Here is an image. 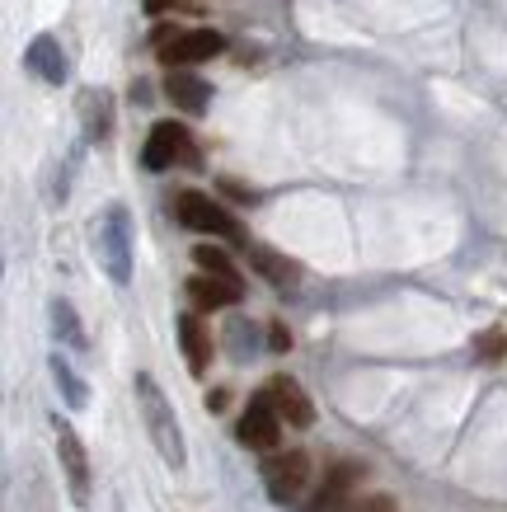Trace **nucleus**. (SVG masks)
Masks as SVG:
<instances>
[{
	"mask_svg": "<svg viewBox=\"0 0 507 512\" xmlns=\"http://www.w3.org/2000/svg\"><path fill=\"white\" fill-rule=\"evenodd\" d=\"M263 390L273 395L277 414H282V423H287V428H310V423H315V404H310V395L301 390V381H296V376L277 372Z\"/></svg>",
	"mask_w": 507,
	"mask_h": 512,
	"instance_id": "9",
	"label": "nucleus"
},
{
	"mask_svg": "<svg viewBox=\"0 0 507 512\" xmlns=\"http://www.w3.org/2000/svg\"><path fill=\"white\" fill-rule=\"evenodd\" d=\"M24 66H29L43 85H66V80H71V62H66L62 43H57L52 33H38V38L24 47Z\"/></svg>",
	"mask_w": 507,
	"mask_h": 512,
	"instance_id": "11",
	"label": "nucleus"
},
{
	"mask_svg": "<svg viewBox=\"0 0 507 512\" xmlns=\"http://www.w3.org/2000/svg\"><path fill=\"white\" fill-rule=\"evenodd\" d=\"M47 320H52V334H57L62 348H71V353H90V334H85L76 306H71L66 296H52V301H47Z\"/></svg>",
	"mask_w": 507,
	"mask_h": 512,
	"instance_id": "14",
	"label": "nucleus"
},
{
	"mask_svg": "<svg viewBox=\"0 0 507 512\" xmlns=\"http://www.w3.org/2000/svg\"><path fill=\"white\" fill-rule=\"evenodd\" d=\"M52 433H57V461H62L66 489H71V503L76 508H90V451L80 442V433L57 414L52 419Z\"/></svg>",
	"mask_w": 507,
	"mask_h": 512,
	"instance_id": "6",
	"label": "nucleus"
},
{
	"mask_svg": "<svg viewBox=\"0 0 507 512\" xmlns=\"http://www.w3.org/2000/svg\"><path fill=\"white\" fill-rule=\"evenodd\" d=\"M179 348H184L188 372L193 376H202L207 367H212V334H207V325H202L193 311L179 315Z\"/></svg>",
	"mask_w": 507,
	"mask_h": 512,
	"instance_id": "15",
	"label": "nucleus"
},
{
	"mask_svg": "<svg viewBox=\"0 0 507 512\" xmlns=\"http://www.w3.org/2000/svg\"><path fill=\"white\" fill-rule=\"evenodd\" d=\"M245 334H254V329H249L245 320H235V325H231V343H235V357H249V348H245Z\"/></svg>",
	"mask_w": 507,
	"mask_h": 512,
	"instance_id": "23",
	"label": "nucleus"
},
{
	"mask_svg": "<svg viewBox=\"0 0 507 512\" xmlns=\"http://www.w3.org/2000/svg\"><path fill=\"white\" fill-rule=\"evenodd\" d=\"M245 259H249V268H254L263 282H273V287H296V282H301V264L287 259V254H277V249H268V245H254V240H249Z\"/></svg>",
	"mask_w": 507,
	"mask_h": 512,
	"instance_id": "13",
	"label": "nucleus"
},
{
	"mask_svg": "<svg viewBox=\"0 0 507 512\" xmlns=\"http://www.w3.org/2000/svg\"><path fill=\"white\" fill-rule=\"evenodd\" d=\"M259 475H263L268 498L292 508L296 498L306 494V484H310V451H277V456H268V461H263Z\"/></svg>",
	"mask_w": 507,
	"mask_h": 512,
	"instance_id": "5",
	"label": "nucleus"
},
{
	"mask_svg": "<svg viewBox=\"0 0 507 512\" xmlns=\"http://www.w3.org/2000/svg\"><path fill=\"white\" fill-rule=\"evenodd\" d=\"M334 512H400V508H395V498L390 494H367V498H348V503L334 508Z\"/></svg>",
	"mask_w": 507,
	"mask_h": 512,
	"instance_id": "21",
	"label": "nucleus"
},
{
	"mask_svg": "<svg viewBox=\"0 0 507 512\" xmlns=\"http://www.w3.org/2000/svg\"><path fill=\"white\" fill-rule=\"evenodd\" d=\"M193 264H198L202 273H216V278H240V268L231 264V254L221 245H193Z\"/></svg>",
	"mask_w": 507,
	"mask_h": 512,
	"instance_id": "19",
	"label": "nucleus"
},
{
	"mask_svg": "<svg viewBox=\"0 0 507 512\" xmlns=\"http://www.w3.org/2000/svg\"><path fill=\"white\" fill-rule=\"evenodd\" d=\"M353 484H357V466H334L329 475H324L320 489L306 498V508H296V512H334V508H343L348 494H353Z\"/></svg>",
	"mask_w": 507,
	"mask_h": 512,
	"instance_id": "16",
	"label": "nucleus"
},
{
	"mask_svg": "<svg viewBox=\"0 0 507 512\" xmlns=\"http://www.w3.org/2000/svg\"><path fill=\"white\" fill-rule=\"evenodd\" d=\"M165 99L174 104L179 113H188V118H198V113H207V104H212V85L202 76H193L188 66H169L165 76Z\"/></svg>",
	"mask_w": 507,
	"mask_h": 512,
	"instance_id": "10",
	"label": "nucleus"
},
{
	"mask_svg": "<svg viewBox=\"0 0 507 512\" xmlns=\"http://www.w3.org/2000/svg\"><path fill=\"white\" fill-rule=\"evenodd\" d=\"M47 372H52V381H57V390H62V400H66V409H85V404H90V386H85V376L76 372V367H71V362H66L62 353H52L47 357Z\"/></svg>",
	"mask_w": 507,
	"mask_h": 512,
	"instance_id": "18",
	"label": "nucleus"
},
{
	"mask_svg": "<svg viewBox=\"0 0 507 512\" xmlns=\"http://www.w3.org/2000/svg\"><path fill=\"white\" fill-rule=\"evenodd\" d=\"M141 165L151 174L160 170H174V165H188V170H198L202 156L198 146H193V132L184 123H155L146 146H141Z\"/></svg>",
	"mask_w": 507,
	"mask_h": 512,
	"instance_id": "4",
	"label": "nucleus"
},
{
	"mask_svg": "<svg viewBox=\"0 0 507 512\" xmlns=\"http://www.w3.org/2000/svg\"><path fill=\"white\" fill-rule=\"evenodd\" d=\"M240 296H245V282L240 278H216V273L188 278V301L198 311H226V306H240Z\"/></svg>",
	"mask_w": 507,
	"mask_h": 512,
	"instance_id": "12",
	"label": "nucleus"
},
{
	"mask_svg": "<svg viewBox=\"0 0 507 512\" xmlns=\"http://www.w3.org/2000/svg\"><path fill=\"white\" fill-rule=\"evenodd\" d=\"M165 5H169V0H146V10H151V15H160Z\"/></svg>",
	"mask_w": 507,
	"mask_h": 512,
	"instance_id": "26",
	"label": "nucleus"
},
{
	"mask_svg": "<svg viewBox=\"0 0 507 512\" xmlns=\"http://www.w3.org/2000/svg\"><path fill=\"white\" fill-rule=\"evenodd\" d=\"M174 221L184 226V231H198V235H212V240H231V245L245 249V231H240V221L221 207L216 198L198 193V188H184V193H174Z\"/></svg>",
	"mask_w": 507,
	"mask_h": 512,
	"instance_id": "3",
	"label": "nucleus"
},
{
	"mask_svg": "<svg viewBox=\"0 0 507 512\" xmlns=\"http://www.w3.org/2000/svg\"><path fill=\"white\" fill-rule=\"evenodd\" d=\"M475 357H479V362H503V357H507V334H503V329L479 334V339H475Z\"/></svg>",
	"mask_w": 507,
	"mask_h": 512,
	"instance_id": "20",
	"label": "nucleus"
},
{
	"mask_svg": "<svg viewBox=\"0 0 507 512\" xmlns=\"http://www.w3.org/2000/svg\"><path fill=\"white\" fill-rule=\"evenodd\" d=\"M80 123L90 141H108L113 137V94L108 90H85L80 94Z\"/></svg>",
	"mask_w": 507,
	"mask_h": 512,
	"instance_id": "17",
	"label": "nucleus"
},
{
	"mask_svg": "<svg viewBox=\"0 0 507 512\" xmlns=\"http://www.w3.org/2000/svg\"><path fill=\"white\" fill-rule=\"evenodd\" d=\"M94 254L113 287L132 282V212L123 202H108L104 217L94 221Z\"/></svg>",
	"mask_w": 507,
	"mask_h": 512,
	"instance_id": "2",
	"label": "nucleus"
},
{
	"mask_svg": "<svg viewBox=\"0 0 507 512\" xmlns=\"http://www.w3.org/2000/svg\"><path fill=\"white\" fill-rule=\"evenodd\" d=\"M226 52V38L216 29H184L174 43L160 47V62L165 66H198V62H212Z\"/></svg>",
	"mask_w": 507,
	"mask_h": 512,
	"instance_id": "8",
	"label": "nucleus"
},
{
	"mask_svg": "<svg viewBox=\"0 0 507 512\" xmlns=\"http://www.w3.org/2000/svg\"><path fill=\"white\" fill-rule=\"evenodd\" d=\"M207 414H221V409H226V404H231V390H207Z\"/></svg>",
	"mask_w": 507,
	"mask_h": 512,
	"instance_id": "24",
	"label": "nucleus"
},
{
	"mask_svg": "<svg viewBox=\"0 0 507 512\" xmlns=\"http://www.w3.org/2000/svg\"><path fill=\"white\" fill-rule=\"evenodd\" d=\"M221 188H226V193H231L235 202H254V198H259L254 188H245V184H231V179H226V184H221Z\"/></svg>",
	"mask_w": 507,
	"mask_h": 512,
	"instance_id": "25",
	"label": "nucleus"
},
{
	"mask_svg": "<svg viewBox=\"0 0 507 512\" xmlns=\"http://www.w3.org/2000/svg\"><path fill=\"white\" fill-rule=\"evenodd\" d=\"M132 390H137V404H141V423L151 433L155 451L169 470H184L188 451H184V433H179V419H174V404L165 400V390L155 386L151 372H137L132 376Z\"/></svg>",
	"mask_w": 507,
	"mask_h": 512,
	"instance_id": "1",
	"label": "nucleus"
},
{
	"mask_svg": "<svg viewBox=\"0 0 507 512\" xmlns=\"http://www.w3.org/2000/svg\"><path fill=\"white\" fill-rule=\"evenodd\" d=\"M268 348H273V353H287V348H292V334H287V325H273V329H268Z\"/></svg>",
	"mask_w": 507,
	"mask_h": 512,
	"instance_id": "22",
	"label": "nucleus"
},
{
	"mask_svg": "<svg viewBox=\"0 0 507 512\" xmlns=\"http://www.w3.org/2000/svg\"><path fill=\"white\" fill-rule=\"evenodd\" d=\"M235 437H240V447H254V451H273L277 442H282V414H277V404L268 390H259V395L245 404Z\"/></svg>",
	"mask_w": 507,
	"mask_h": 512,
	"instance_id": "7",
	"label": "nucleus"
}]
</instances>
